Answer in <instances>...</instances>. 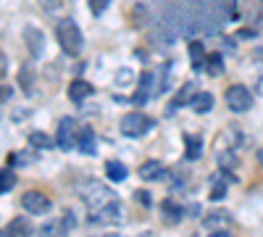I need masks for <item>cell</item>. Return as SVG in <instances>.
<instances>
[{"instance_id":"cell-1","label":"cell","mask_w":263,"mask_h":237,"mask_svg":"<svg viewBox=\"0 0 263 237\" xmlns=\"http://www.w3.org/2000/svg\"><path fill=\"white\" fill-rule=\"evenodd\" d=\"M55 40H58V45L66 56H79L82 53V45H84V40H82V32L79 27L74 24L71 19H63L58 29H55Z\"/></svg>"},{"instance_id":"cell-2","label":"cell","mask_w":263,"mask_h":237,"mask_svg":"<svg viewBox=\"0 0 263 237\" xmlns=\"http://www.w3.org/2000/svg\"><path fill=\"white\" fill-rule=\"evenodd\" d=\"M77 195H79L87 206H90V208H98V206H103V203L116 200L114 190H108V187H105L103 182H98V179H84V182H79Z\"/></svg>"},{"instance_id":"cell-3","label":"cell","mask_w":263,"mask_h":237,"mask_svg":"<svg viewBox=\"0 0 263 237\" xmlns=\"http://www.w3.org/2000/svg\"><path fill=\"white\" fill-rule=\"evenodd\" d=\"M121 135L124 137H132V140H137V137H142V135H147L150 129H153V119L150 116H145V114H137V111H132V114H126L124 119H121Z\"/></svg>"},{"instance_id":"cell-4","label":"cell","mask_w":263,"mask_h":237,"mask_svg":"<svg viewBox=\"0 0 263 237\" xmlns=\"http://www.w3.org/2000/svg\"><path fill=\"white\" fill-rule=\"evenodd\" d=\"M227 105L234 111V114H242V111H250L253 105V93L245 87V84H232V87H227Z\"/></svg>"},{"instance_id":"cell-5","label":"cell","mask_w":263,"mask_h":237,"mask_svg":"<svg viewBox=\"0 0 263 237\" xmlns=\"http://www.w3.org/2000/svg\"><path fill=\"white\" fill-rule=\"evenodd\" d=\"M121 203L119 198L111 200V203H103L98 208H90V224H116L121 219Z\"/></svg>"},{"instance_id":"cell-6","label":"cell","mask_w":263,"mask_h":237,"mask_svg":"<svg viewBox=\"0 0 263 237\" xmlns=\"http://www.w3.org/2000/svg\"><path fill=\"white\" fill-rule=\"evenodd\" d=\"M21 206H24L32 216H42V213H48L53 208L50 198L45 195V192H40V190H29L24 192V198H21Z\"/></svg>"},{"instance_id":"cell-7","label":"cell","mask_w":263,"mask_h":237,"mask_svg":"<svg viewBox=\"0 0 263 237\" xmlns=\"http://www.w3.org/2000/svg\"><path fill=\"white\" fill-rule=\"evenodd\" d=\"M55 145L61 148V150H71L74 145H77V132H74V119H61V124H58V137H55Z\"/></svg>"},{"instance_id":"cell-8","label":"cell","mask_w":263,"mask_h":237,"mask_svg":"<svg viewBox=\"0 0 263 237\" xmlns=\"http://www.w3.org/2000/svg\"><path fill=\"white\" fill-rule=\"evenodd\" d=\"M153 93H156V74L145 71V74H140V87H137L135 98H132V103H135V105H145Z\"/></svg>"},{"instance_id":"cell-9","label":"cell","mask_w":263,"mask_h":237,"mask_svg":"<svg viewBox=\"0 0 263 237\" xmlns=\"http://www.w3.org/2000/svg\"><path fill=\"white\" fill-rule=\"evenodd\" d=\"M92 93H95V87L84 79H74L69 84V100L71 103H84L87 98H92Z\"/></svg>"},{"instance_id":"cell-10","label":"cell","mask_w":263,"mask_h":237,"mask_svg":"<svg viewBox=\"0 0 263 237\" xmlns=\"http://www.w3.org/2000/svg\"><path fill=\"white\" fill-rule=\"evenodd\" d=\"M24 40H27V48L32 50V56H40L42 50H45V34H42L37 27H27Z\"/></svg>"},{"instance_id":"cell-11","label":"cell","mask_w":263,"mask_h":237,"mask_svg":"<svg viewBox=\"0 0 263 237\" xmlns=\"http://www.w3.org/2000/svg\"><path fill=\"white\" fill-rule=\"evenodd\" d=\"M137 174H140V179H145V182H156V179H161L166 171H163V166H161V161H145L140 169H137Z\"/></svg>"},{"instance_id":"cell-12","label":"cell","mask_w":263,"mask_h":237,"mask_svg":"<svg viewBox=\"0 0 263 237\" xmlns=\"http://www.w3.org/2000/svg\"><path fill=\"white\" fill-rule=\"evenodd\" d=\"M77 148L82 150V153H95L98 145H95V135H92V129L90 126H82L79 129V135H77Z\"/></svg>"},{"instance_id":"cell-13","label":"cell","mask_w":263,"mask_h":237,"mask_svg":"<svg viewBox=\"0 0 263 237\" xmlns=\"http://www.w3.org/2000/svg\"><path fill=\"white\" fill-rule=\"evenodd\" d=\"M200 153H203V140L197 135H187L184 137V158L187 161H197Z\"/></svg>"},{"instance_id":"cell-14","label":"cell","mask_w":263,"mask_h":237,"mask_svg":"<svg viewBox=\"0 0 263 237\" xmlns=\"http://www.w3.org/2000/svg\"><path fill=\"white\" fill-rule=\"evenodd\" d=\"M203 69L208 71V77H221V74H224V58H221V53H211V56H205Z\"/></svg>"},{"instance_id":"cell-15","label":"cell","mask_w":263,"mask_h":237,"mask_svg":"<svg viewBox=\"0 0 263 237\" xmlns=\"http://www.w3.org/2000/svg\"><path fill=\"white\" fill-rule=\"evenodd\" d=\"M195 95H197V84H195V82H187L184 87L179 90V95L174 98V108H182V105H192Z\"/></svg>"},{"instance_id":"cell-16","label":"cell","mask_w":263,"mask_h":237,"mask_svg":"<svg viewBox=\"0 0 263 237\" xmlns=\"http://www.w3.org/2000/svg\"><path fill=\"white\" fill-rule=\"evenodd\" d=\"M32 234V224L27 219H13L8 227H6V237H29Z\"/></svg>"},{"instance_id":"cell-17","label":"cell","mask_w":263,"mask_h":237,"mask_svg":"<svg viewBox=\"0 0 263 237\" xmlns=\"http://www.w3.org/2000/svg\"><path fill=\"white\" fill-rule=\"evenodd\" d=\"M216 158H218L221 171H234L237 169V156H234V150H229V148H216Z\"/></svg>"},{"instance_id":"cell-18","label":"cell","mask_w":263,"mask_h":237,"mask_svg":"<svg viewBox=\"0 0 263 237\" xmlns=\"http://www.w3.org/2000/svg\"><path fill=\"white\" fill-rule=\"evenodd\" d=\"M105 174H108V179H111V182H124L129 177V169L121 161H108L105 163Z\"/></svg>"},{"instance_id":"cell-19","label":"cell","mask_w":263,"mask_h":237,"mask_svg":"<svg viewBox=\"0 0 263 237\" xmlns=\"http://www.w3.org/2000/svg\"><path fill=\"white\" fill-rule=\"evenodd\" d=\"M187 50H190V61H192V69L197 71L203 66V61H205V48H203V42L200 40H192L190 45H187Z\"/></svg>"},{"instance_id":"cell-20","label":"cell","mask_w":263,"mask_h":237,"mask_svg":"<svg viewBox=\"0 0 263 237\" xmlns=\"http://www.w3.org/2000/svg\"><path fill=\"white\" fill-rule=\"evenodd\" d=\"M42 234L45 237H66L69 234V227H66L63 219H55V222H48L45 227H42Z\"/></svg>"},{"instance_id":"cell-21","label":"cell","mask_w":263,"mask_h":237,"mask_svg":"<svg viewBox=\"0 0 263 237\" xmlns=\"http://www.w3.org/2000/svg\"><path fill=\"white\" fill-rule=\"evenodd\" d=\"M192 108H195L197 114H208V111L213 108V95H211V93H197L195 100H192Z\"/></svg>"},{"instance_id":"cell-22","label":"cell","mask_w":263,"mask_h":237,"mask_svg":"<svg viewBox=\"0 0 263 237\" xmlns=\"http://www.w3.org/2000/svg\"><path fill=\"white\" fill-rule=\"evenodd\" d=\"M161 211H163V216H166L168 224H174V222L182 219V208H179V203H174V200H163V203H161Z\"/></svg>"},{"instance_id":"cell-23","label":"cell","mask_w":263,"mask_h":237,"mask_svg":"<svg viewBox=\"0 0 263 237\" xmlns=\"http://www.w3.org/2000/svg\"><path fill=\"white\" fill-rule=\"evenodd\" d=\"M13 185H16V174L11 171V166L0 169V195H3V192H8V190H13Z\"/></svg>"},{"instance_id":"cell-24","label":"cell","mask_w":263,"mask_h":237,"mask_svg":"<svg viewBox=\"0 0 263 237\" xmlns=\"http://www.w3.org/2000/svg\"><path fill=\"white\" fill-rule=\"evenodd\" d=\"M208 229H216V227H224V224H229V213H221V211H213V213H208L205 216V222H203Z\"/></svg>"},{"instance_id":"cell-25","label":"cell","mask_w":263,"mask_h":237,"mask_svg":"<svg viewBox=\"0 0 263 237\" xmlns=\"http://www.w3.org/2000/svg\"><path fill=\"white\" fill-rule=\"evenodd\" d=\"M224 179H234L232 174L227 177V174H221V177H213L211 182H213V190H211V200H218V198H224V192H227V185H224Z\"/></svg>"},{"instance_id":"cell-26","label":"cell","mask_w":263,"mask_h":237,"mask_svg":"<svg viewBox=\"0 0 263 237\" xmlns=\"http://www.w3.org/2000/svg\"><path fill=\"white\" fill-rule=\"evenodd\" d=\"M29 142H32L34 148H42V150H48V148H53V145H55V140H53V137H48L45 132H32V135H29Z\"/></svg>"},{"instance_id":"cell-27","label":"cell","mask_w":263,"mask_h":237,"mask_svg":"<svg viewBox=\"0 0 263 237\" xmlns=\"http://www.w3.org/2000/svg\"><path fill=\"white\" fill-rule=\"evenodd\" d=\"M29 161H34L32 153H8V166H24Z\"/></svg>"},{"instance_id":"cell-28","label":"cell","mask_w":263,"mask_h":237,"mask_svg":"<svg viewBox=\"0 0 263 237\" xmlns=\"http://www.w3.org/2000/svg\"><path fill=\"white\" fill-rule=\"evenodd\" d=\"M21 87H24V93H32V84H34V74H29V66H21Z\"/></svg>"},{"instance_id":"cell-29","label":"cell","mask_w":263,"mask_h":237,"mask_svg":"<svg viewBox=\"0 0 263 237\" xmlns=\"http://www.w3.org/2000/svg\"><path fill=\"white\" fill-rule=\"evenodd\" d=\"M87 3H90V11H92L95 16H100V13L108 8V3H111V0H87Z\"/></svg>"},{"instance_id":"cell-30","label":"cell","mask_w":263,"mask_h":237,"mask_svg":"<svg viewBox=\"0 0 263 237\" xmlns=\"http://www.w3.org/2000/svg\"><path fill=\"white\" fill-rule=\"evenodd\" d=\"M40 6L45 8V11H50V13H53V11H61V6H63V3H61V0H40Z\"/></svg>"},{"instance_id":"cell-31","label":"cell","mask_w":263,"mask_h":237,"mask_svg":"<svg viewBox=\"0 0 263 237\" xmlns=\"http://www.w3.org/2000/svg\"><path fill=\"white\" fill-rule=\"evenodd\" d=\"M135 198H137V200H142V206H145V208H150V206H153V203H150V195H147V192H145V190H140V192H135Z\"/></svg>"},{"instance_id":"cell-32","label":"cell","mask_w":263,"mask_h":237,"mask_svg":"<svg viewBox=\"0 0 263 237\" xmlns=\"http://www.w3.org/2000/svg\"><path fill=\"white\" fill-rule=\"evenodd\" d=\"M132 82V71L129 69H121L119 71V84H129Z\"/></svg>"},{"instance_id":"cell-33","label":"cell","mask_w":263,"mask_h":237,"mask_svg":"<svg viewBox=\"0 0 263 237\" xmlns=\"http://www.w3.org/2000/svg\"><path fill=\"white\" fill-rule=\"evenodd\" d=\"M11 95H13V93H11V87H6V84H0V103H6Z\"/></svg>"},{"instance_id":"cell-34","label":"cell","mask_w":263,"mask_h":237,"mask_svg":"<svg viewBox=\"0 0 263 237\" xmlns=\"http://www.w3.org/2000/svg\"><path fill=\"white\" fill-rule=\"evenodd\" d=\"M237 37H239V40H253V37H255V32L245 27V29H239V32H237Z\"/></svg>"},{"instance_id":"cell-35","label":"cell","mask_w":263,"mask_h":237,"mask_svg":"<svg viewBox=\"0 0 263 237\" xmlns=\"http://www.w3.org/2000/svg\"><path fill=\"white\" fill-rule=\"evenodd\" d=\"M3 74H6V56L0 53V77H3Z\"/></svg>"},{"instance_id":"cell-36","label":"cell","mask_w":263,"mask_h":237,"mask_svg":"<svg viewBox=\"0 0 263 237\" xmlns=\"http://www.w3.org/2000/svg\"><path fill=\"white\" fill-rule=\"evenodd\" d=\"M211 237H232V234H229V232H227V229H218V232H213V234H211Z\"/></svg>"},{"instance_id":"cell-37","label":"cell","mask_w":263,"mask_h":237,"mask_svg":"<svg viewBox=\"0 0 263 237\" xmlns=\"http://www.w3.org/2000/svg\"><path fill=\"white\" fill-rule=\"evenodd\" d=\"M105 237H121V234H105Z\"/></svg>"}]
</instances>
